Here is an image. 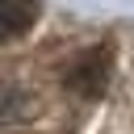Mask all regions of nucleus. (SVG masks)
<instances>
[{"mask_svg": "<svg viewBox=\"0 0 134 134\" xmlns=\"http://www.w3.org/2000/svg\"><path fill=\"white\" fill-rule=\"evenodd\" d=\"M38 21V0H0V42L21 38Z\"/></svg>", "mask_w": 134, "mask_h": 134, "instance_id": "nucleus-2", "label": "nucleus"}, {"mask_svg": "<svg viewBox=\"0 0 134 134\" xmlns=\"http://www.w3.org/2000/svg\"><path fill=\"white\" fill-rule=\"evenodd\" d=\"M67 84L80 92V96H100L105 92V84H109V50H84L75 63H71V71H67Z\"/></svg>", "mask_w": 134, "mask_h": 134, "instance_id": "nucleus-1", "label": "nucleus"}]
</instances>
